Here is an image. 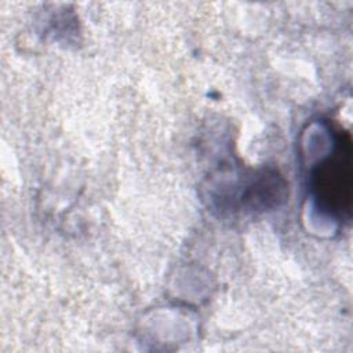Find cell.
<instances>
[{"label":"cell","mask_w":353,"mask_h":353,"mask_svg":"<svg viewBox=\"0 0 353 353\" xmlns=\"http://www.w3.org/2000/svg\"><path fill=\"white\" fill-rule=\"evenodd\" d=\"M324 192L330 208L346 214L352 203V148L342 139L341 149L319 172V190Z\"/></svg>","instance_id":"cell-1"}]
</instances>
